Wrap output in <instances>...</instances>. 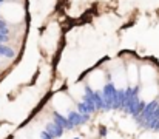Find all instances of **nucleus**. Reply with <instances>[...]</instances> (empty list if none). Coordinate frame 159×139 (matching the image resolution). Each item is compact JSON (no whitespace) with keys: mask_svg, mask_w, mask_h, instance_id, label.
<instances>
[{"mask_svg":"<svg viewBox=\"0 0 159 139\" xmlns=\"http://www.w3.org/2000/svg\"><path fill=\"white\" fill-rule=\"evenodd\" d=\"M26 11L19 2H5L0 5V19L5 23L17 25L25 20Z\"/></svg>","mask_w":159,"mask_h":139,"instance_id":"nucleus-1","label":"nucleus"},{"mask_svg":"<svg viewBox=\"0 0 159 139\" xmlns=\"http://www.w3.org/2000/svg\"><path fill=\"white\" fill-rule=\"evenodd\" d=\"M51 105H53V110H56L59 114L62 116H66L71 110H73V99L70 94L66 93H56L51 99Z\"/></svg>","mask_w":159,"mask_h":139,"instance_id":"nucleus-2","label":"nucleus"},{"mask_svg":"<svg viewBox=\"0 0 159 139\" xmlns=\"http://www.w3.org/2000/svg\"><path fill=\"white\" fill-rule=\"evenodd\" d=\"M87 85L93 91H99L105 85V73H104V70H101V68L93 70L88 74V77H87Z\"/></svg>","mask_w":159,"mask_h":139,"instance_id":"nucleus-3","label":"nucleus"},{"mask_svg":"<svg viewBox=\"0 0 159 139\" xmlns=\"http://www.w3.org/2000/svg\"><path fill=\"white\" fill-rule=\"evenodd\" d=\"M111 81H113V85L117 88V90H124L127 87V71L124 67H119V68H114L113 73H111Z\"/></svg>","mask_w":159,"mask_h":139,"instance_id":"nucleus-4","label":"nucleus"},{"mask_svg":"<svg viewBox=\"0 0 159 139\" xmlns=\"http://www.w3.org/2000/svg\"><path fill=\"white\" fill-rule=\"evenodd\" d=\"M5 2H17V0H5Z\"/></svg>","mask_w":159,"mask_h":139,"instance_id":"nucleus-5","label":"nucleus"}]
</instances>
